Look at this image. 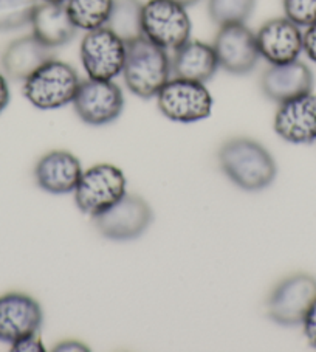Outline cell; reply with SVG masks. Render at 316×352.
<instances>
[{
    "label": "cell",
    "mask_w": 316,
    "mask_h": 352,
    "mask_svg": "<svg viewBox=\"0 0 316 352\" xmlns=\"http://www.w3.org/2000/svg\"><path fill=\"white\" fill-rule=\"evenodd\" d=\"M223 174L236 186L245 191H260L276 179L278 166L273 155L251 138H233L218 153Z\"/></svg>",
    "instance_id": "6da1fadb"
},
{
    "label": "cell",
    "mask_w": 316,
    "mask_h": 352,
    "mask_svg": "<svg viewBox=\"0 0 316 352\" xmlns=\"http://www.w3.org/2000/svg\"><path fill=\"white\" fill-rule=\"evenodd\" d=\"M121 75L127 89L138 98H155L161 87L171 80V58L168 50L143 36L126 44V63Z\"/></svg>",
    "instance_id": "7a4b0ae2"
},
{
    "label": "cell",
    "mask_w": 316,
    "mask_h": 352,
    "mask_svg": "<svg viewBox=\"0 0 316 352\" xmlns=\"http://www.w3.org/2000/svg\"><path fill=\"white\" fill-rule=\"evenodd\" d=\"M79 84L78 72L70 64L53 58L23 81L22 92L39 111H54L71 104Z\"/></svg>",
    "instance_id": "3957f363"
},
{
    "label": "cell",
    "mask_w": 316,
    "mask_h": 352,
    "mask_svg": "<svg viewBox=\"0 0 316 352\" xmlns=\"http://www.w3.org/2000/svg\"><path fill=\"white\" fill-rule=\"evenodd\" d=\"M157 106L168 120L175 123H197L212 111V95L203 82L171 78L157 94Z\"/></svg>",
    "instance_id": "277c9868"
},
{
    "label": "cell",
    "mask_w": 316,
    "mask_h": 352,
    "mask_svg": "<svg viewBox=\"0 0 316 352\" xmlns=\"http://www.w3.org/2000/svg\"><path fill=\"white\" fill-rule=\"evenodd\" d=\"M143 36L165 50H177L191 38L186 7L172 0H148L143 5Z\"/></svg>",
    "instance_id": "5b68a950"
},
{
    "label": "cell",
    "mask_w": 316,
    "mask_h": 352,
    "mask_svg": "<svg viewBox=\"0 0 316 352\" xmlns=\"http://www.w3.org/2000/svg\"><path fill=\"white\" fill-rule=\"evenodd\" d=\"M73 194L78 208L95 217L126 196V177L120 168L100 163L82 173Z\"/></svg>",
    "instance_id": "8992f818"
},
{
    "label": "cell",
    "mask_w": 316,
    "mask_h": 352,
    "mask_svg": "<svg viewBox=\"0 0 316 352\" xmlns=\"http://www.w3.org/2000/svg\"><path fill=\"white\" fill-rule=\"evenodd\" d=\"M81 63L92 80H115L123 74L126 42L112 30L101 27L87 32L81 41Z\"/></svg>",
    "instance_id": "52a82bcc"
},
{
    "label": "cell",
    "mask_w": 316,
    "mask_h": 352,
    "mask_svg": "<svg viewBox=\"0 0 316 352\" xmlns=\"http://www.w3.org/2000/svg\"><path fill=\"white\" fill-rule=\"evenodd\" d=\"M78 117L90 126H106L113 123L124 109L123 90L113 80L81 81L73 100Z\"/></svg>",
    "instance_id": "ba28073f"
},
{
    "label": "cell",
    "mask_w": 316,
    "mask_h": 352,
    "mask_svg": "<svg viewBox=\"0 0 316 352\" xmlns=\"http://www.w3.org/2000/svg\"><path fill=\"white\" fill-rule=\"evenodd\" d=\"M316 300V278L295 273L282 279L269 298V317L281 326L302 324L310 306Z\"/></svg>",
    "instance_id": "9c48e42d"
},
{
    "label": "cell",
    "mask_w": 316,
    "mask_h": 352,
    "mask_svg": "<svg viewBox=\"0 0 316 352\" xmlns=\"http://www.w3.org/2000/svg\"><path fill=\"white\" fill-rule=\"evenodd\" d=\"M154 219L150 205L143 197L127 194L104 213L93 217L101 236L111 241H132L146 233Z\"/></svg>",
    "instance_id": "30bf717a"
},
{
    "label": "cell",
    "mask_w": 316,
    "mask_h": 352,
    "mask_svg": "<svg viewBox=\"0 0 316 352\" xmlns=\"http://www.w3.org/2000/svg\"><path fill=\"white\" fill-rule=\"evenodd\" d=\"M212 47L218 67L231 75L251 74L260 59L256 33H253L245 23L218 27Z\"/></svg>",
    "instance_id": "8fae6325"
},
{
    "label": "cell",
    "mask_w": 316,
    "mask_h": 352,
    "mask_svg": "<svg viewBox=\"0 0 316 352\" xmlns=\"http://www.w3.org/2000/svg\"><path fill=\"white\" fill-rule=\"evenodd\" d=\"M44 312L27 294L11 292L0 296V342L14 344L39 333Z\"/></svg>",
    "instance_id": "7c38bea8"
},
{
    "label": "cell",
    "mask_w": 316,
    "mask_h": 352,
    "mask_svg": "<svg viewBox=\"0 0 316 352\" xmlns=\"http://www.w3.org/2000/svg\"><path fill=\"white\" fill-rule=\"evenodd\" d=\"M260 58L270 65L297 60L304 52V33L287 17L267 21L256 33Z\"/></svg>",
    "instance_id": "4fadbf2b"
},
{
    "label": "cell",
    "mask_w": 316,
    "mask_h": 352,
    "mask_svg": "<svg viewBox=\"0 0 316 352\" xmlns=\"http://www.w3.org/2000/svg\"><path fill=\"white\" fill-rule=\"evenodd\" d=\"M275 132L285 142L310 144L316 142V94L308 92L279 104Z\"/></svg>",
    "instance_id": "5bb4252c"
},
{
    "label": "cell",
    "mask_w": 316,
    "mask_h": 352,
    "mask_svg": "<svg viewBox=\"0 0 316 352\" xmlns=\"http://www.w3.org/2000/svg\"><path fill=\"white\" fill-rule=\"evenodd\" d=\"M313 82L315 78L310 67L297 59L293 63L270 65L260 78V89L267 98L281 104L312 92Z\"/></svg>",
    "instance_id": "9a60e30c"
},
{
    "label": "cell",
    "mask_w": 316,
    "mask_h": 352,
    "mask_svg": "<svg viewBox=\"0 0 316 352\" xmlns=\"http://www.w3.org/2000/svg\"><path fill=\"white\" fill-rule=\"evenodd\" d=\"M81 162L69 151H52L34 168L36 184L45 192L63 196L76 190L82 175Z\"/></svg>",
    "instance_id": "2e32d148"
},
{
    "label": "cell",
    "mask_w": 316,
    "mask_h": 352,
    "mask_svg": "<svg viewBox=\"0 0 316 352\" xmlns=\"http://www.w3.org/2000/svg\"><path fill=\"white\" fill-rule=\"evenodd\" d=\"M53 58V48L42 44L34 34H30L13 41L5 48L2 54V67L5 75L11 80L25 81Z\"/></svg>",
    "instance_id": "e0dca14e"
},
{
    "label": "cell",
    "mask_w": 316,
    "mask_h": 352,
    "mask_svg": "<svg viewBox=\"0 0 316 352\" xmlns=\"http://www.w3.org/2000/svg\"><path fill=\"white\" fill-rule=\"evenodd\" d=\"M172 75L181 80L208 82L214 78L218 67L214 47L202 41H188L174 50L171 59Z\"/></svg>",
    "instance_id": "ac0fdd59"
},
{
    "label": "cell",
    "mask_w": 316,
    "mask_h": 352,
    "mask_svg": "<svg viewBox=\"0 0 316 352\" xmlns=\"http://www.w3.org/2000/svg\"><path fill=\"white\" fill-rule=\"evenodd\" d=\"M30 25L36 38L53 50L69 44L78 33L65 3H50L41 0Z\"/></svg>",
    "instance_id": "d6986e66"
},
{
    "label": "cell",
    "mask_w": 316,
    "mask_h": 352,
    "mask_svg": "<svg viewBox=\"0 0 316 352\" xmlns=\"http://www.w3.org/2000/svg\"><path fill=\"white\" fill-rule=\"evenodd\" d=\"M143 5L142 0H113L112 13L106 27L126 44L143 38Z\"/></svg>",
    "instance_id": "ffe728a7"
},
{
    "label": "cell",
    "mask_w": 316,
    "mask_h": 352,
    "mask_svg": "<svg viewBox=\"0 0 316 352\" xmlns=\"http://www.w3.org/2000/svg\"><path fill=\"white\" fill-rule=\"evenodd\" d=\"M65 7L78 30L92 32L106 27L112 13L113 0H67Z\"/></svg>",
    "instance_id": "44dd1931"
},
{
    "label": "cell",
    "mask_w": 316,
    "mask_h": 352,
    "mask_svg": "<svg viewBox=\"0 0 316 352\" xmlns=\"http://www.w3.org/2000/svg\"><path fill=\"white\" fill-rule=\"evenodd\" d=\"M256 8V0H208V14L218 27L245 23Z\"/></svg>",
    "instance_id": "7402d4cb"
},
{
    "label": "cell",
    "mask_w": 316,
    "mask_h": 352,
    "mask_svg": "<svg viewBox=\"0 0 316 352\" xmlns=\"http://www.w3.org/2000/svg\"><path fill=\"white\" fill-rule=\"evenodd\" d=\"M41 0H0V32H13L32 23Z\"/></svg>",
    "instance_id": "603a6c76"
},
{
    "label": "cell",
    "mask_w": 316,
    "mask_h": 352,
    "mask_svg": "<svg viewBox=\"0 0 316 352\" xmlns=\"http://www.w3.org/2000/svg\"><path fill=\"white\" fill-rule=\"evenodd\" d=\"M285 17L300 28L316 23V0H282Z\"/></svg>",
    "instance_id": "cb8c5ba5"
},
{
    "label": "cell",
    "mask_w": 316,
    "mask_h": 352,
    "mask_svg": "<svg viewBox=\"0 0 316 352\" xmlns=\"http://www.w3.org/2000/svg\"><path fill=\"white\" fill-rule=\"evenodd\" d=\"M302 326L308 344L316 349V300L313 301V305L310 306L306 317H304Z\"/></svg>",
    "instance_id": "d4e9b609"
},
{
    "label": "cell",
    "mask_w": 316,
    "mask_h": 352,
    "mask_svg": "<svg viewBox=\"0 0 316 352\" xmlns=\"http://www.w3.org/2000/svg\"><path fill=\"white\" fill-rule=\"evenodd\" d=\"M11 351L16 352H41L44 351V346H42V342L38 333L36 336L28 337L22 342H17L14 344H11Z\"/></svg>",
    "instance_id": "484cf974"
},
{
    "label": "cell",
    "mask_w": 316,
    "mask_h": 352,
    "mask_svg": "<svg viewBox=\"0 0 316 352\" xmlns=\"http://www.w3.org/2000/svg\"><path fill=\"white\" fill-rule=\"evenodd\" d=\"M304 53L316 64V23L306 28V33H304Z\"/></svg>",
    "instance_id": "4316f807"
},
{
    "label": "cell",
    "mask_w": 316,
    "mask_h": 352,
    "mask_svg": "<svg viewBox=\"0 0 316 352\" xmlns=\"http://www.w3.org/2000/svg\"><path fill=\"white\" fill-rule=\"evenodd\" d=\"M10 100H11V92H10L8 81L7 78L0 74V113L8 107Z\"/></svg>",
    "instance_id": "83f0119b"
},
{
    "label": "cell",
    "mask_w": 316,
    "mask_h": 352,
    "mask_svg": "<svg viewBox=\"0 0 316 352\" xmlns=\"http://www.w3.org/2000/svg\"><path fill=\"white\" fill-rule=\"evenodd\" d=\"M54 351H89V348L78 342H64L59 343L56 348H54Z\"/></svg>",
    "instance_id": "f1b7e54d"
},
{
    "label": "cell",
    "mask_w": 316,
    "mask_h": 352,
    "mask_svg": "<svg viewBox=\"0 0 316 352\" xmlns=\"http://www.w3.org/2000/svg\"><path fill=\"white\" fill-rule=\"evenodd\" d=\"M172 2H177L180 5H183V7H192V5H196L200 0H172Z\"/></svg>",
    "instance_id": "f546056e"
},
{
    "label": "cell",
    "mask_w": 316,
    "mask_h": 352,
    "mask_svg": "<svg viewBox=\"0 0 316 352\" xmlns=\"http://www.w3.org/2000/svg\"><path fill=\"white\" fill-rule=\"evenodd\" d=\"M42 2H50V3H65L67 0H42Z\"/></svg>",
    "instance_id": "4dcf8cb0"
}]
</instances>
